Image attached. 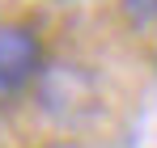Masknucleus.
Listing matches in <instances>:
<instances>
[{"mask_svg":"<svg viewBox=\"0 0 157 148\" xmlns=\"http://www.w3.org/2000/svg\"><path fill=\"white\" fill-rule=\"evenodd\" d=\"M43 76V43L30 25H0V106Z\"/></svg>","mask_w":157,"mask_h":148,"instance_id":"1","label":"nucleus"},{"mask_svg":"<svg viewBox=\"0 0 157 148\" xmlns=\"http://www.w3.org/2000/svg\"><path fill=\"white\" fill-rule=\"evenodd\" d=\"M119 9L136 30H157V0H119Z\"/></svg>","mask_w":157,"mask_h":148,"instance_id":"2","label":"nucleus"}]
</instances>
